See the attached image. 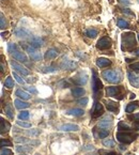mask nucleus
<instances>
[{
  "label": "nucleus",
  "instance_id": "obj_10",
  "mask_svg": "<svg viewBox=\"0 0 139 155\" xmlns=\"http://www.w3.org/2000/svg\"><path fill=\"white\" fill-rule=\"evenodd\" d=\"M127 78L129 83L135 88H139V73L129 72L127 73Z\"/></svg>",
  "mask_w": 139,
  "mask_h": 155
},
{
  "label": "nucleus",
  "instance_id": "obj_11",
  "mask_svg": "<svg viewBox=\"0 0 139 155\" xmlns=\"http://www.w3.org/2000/svg\"><path fill=\"white\" fill-rule=\"evenodd\" d=\"M11 55L13 56L14 59L18 60V61H20V62H24V63L28 62V58H27L26 54L23 53V51H20V50H18V47H17L15 50H13V51L11 53Z\"/></svg>",
  "mask_w": 139,
  "mask_h": 155
},
{
  "label": "nucleus",
  "instance_id": "obj_25",
  "mask_svg": "<svg viewBox=\"0 0 139 155\" xmlns=\"http://www.w3.org/2000/svg\"><path fill=\"white\" fill-rule=\"evenodd\" d=\"M4 111H6V115H8L9 119L10 120L14 119V112H13V109H12V105H11V104H7V105H6Z\"/></svg>",
  "mask_w": 139,
  "mask_h": 155
},
{
  "label": "nucleus",
  "instance_id": "obj_22",
  "mask_svg": "<svg viewBox=\"0 0 139 155\" xmlns=\"http://www.w3.org/2000/svg\"><path fill=\"white\" fill-rule=\"evenodd\" d=\"M15 94H16V96H18L19 99H22L23 101H28V99H30V97L31 96L29 95V93L25 92V91H23V90H16V92H15Z\"/></svg>",
  "mask_w": 139,
  "mask_h": 155
},
{
  "label": "nucleus",
  "instance_id": "obj_28",
  "mask_svg": "<svg viewBox=\"0 0 139 155\" xmlns=\"http://www.w3.org/2000/svg\"><path fill=\"white\" fill-rule=\"evenodd\" d=\"M117 25L119 28L121 29H124V28H129V24L126 22L125 19H122V18H119V19L117 20Z\"/></svg>",
  "mask_w": 139,
  "mask_h": 155
},
{
  "label": "nucleus",
  "instance_id": "obj_17",
  "mask_svg": "<svg viewBox=\"0 0 139 155\" xmlns=\"http://www.w3.org/2000/svg\"><path fill=\"white\" fill-rule=\"evenodd\" d=\"M14 33H15V35H16L17 38H20V39L31 38V34H30L29 31L26 29H24V28H17V29H15Z\"/></svg>",
  "mask_w": 139,
  "mask_h": 155
},
{
  "label": "nucleus",
  "instance_id": "obj_27",
  "mask_svg": "<svg viewBox=\"0 0 139 155\" xmlns=\"http://www.w3.org/2000/svg\"><path fill=\"white\" fill-rule=\"evenodd\" d=\"M118 129H119V132H129V131H132V127L129 124H126L125 122H120L118 125Z\"/></svg>",
  "mask_w": 139,
  "mask_h": 155
},
{
  "label": "nucleus",
  "instance_id": "obj_44",
  "mask_svg": "<svg viewBox=\"0 0 139 155\" xmlns=\"http://www.w3.org/2000/svg\"><path fill=\"white\" fill-rule=\"evenodd\" d=\"M0 155H12V151L9 150V149L2 148L1 149V153H0Z\"/></svg>",
  "mask_w": 139,
  "mask_h": 155
},
{
  "label": "nucleus",
  "instance_id": "obj_40",
  "mask_svg": "<svg viewBox=\"0 0 139 155\" xmlns=\"http://www.w3.org/2000/svg\"><path fill=\"white\" fill-rule=\"evenodd\" d=\"M13 77L15 78V80H16L17 83H20V85H24V83H25V80H24L23 78H22V77H20V76L18 75L16 72H13Z\"/></svg>",
  "mask_w": 139,
  "mask_h": 155
},
{
  "label": "nucleus",
  "instance_id": "obj_29",
  "mask_svg": "<svg viewBox=\"0 0 139 155\" xmlns=\"http://www.w3.org/2000/svg\"><path fill=\"white\" fill-rule=\"evenodd\" d=\"M85 34H86L88 38H90V39H94V38H96V35H97V30L88 29V30H86Z\"/></svg>",
  "mask_w": 139,
  "mask_h": 155
},
{
  "label": "nucleus",
  "instance_id": "obj_34",
  "mask_svg": "<svg viewBox=\"0 0 139 155\" xmlns=\"http://www.w3.org/2000/svg\"><path fill=\"white\" fill-rule=\"evenodd\" d=\"M108 135H109V132H108V129H99L97 137H99V138H106V137H108Z\"/></svg>",
  "mask_w": 139,
  "mask_h": 155
},
{
  "label": "nucleus",
  "instance_id": "obj_53",
  "mask_svg": "<svg viewBox=\"0 0 139 155\" xmlns=\"http://www.w3.org/2000/svg\"><path fill=\"white\" fill-rule=\"evenodd\" d=\"M135 94H131V99H135Z\"/></svg>",
  "mask_w": 139,
  "mask_h": 155
},
{
  "label": "nucleus",
  "instance_id": "obj_43",
  "mask_svg": "<svg viewBox=\"0 0 139 155\" xmlns=\"http://www.w3.org/2000/svg\"><path fill=\"white\" fill-rule=\"evenodd\" d=\"M88 97H83V99H79L78 101V105H80V106H87V104H88Z\"/></svg>",
  "mask_w": 139,
  "mask_h": 155
},
{
  "label": "nucleus",
  "instance_id": "obj_15",
  "mask_svg": "<svg viewBox=\"0 0 139 155\" xmlns=\"http://www.w3.org/2000/svg\"><path fill=\"white\" fill-rule=\"evenodd\" d=\"M59 129L62 132H77V131H79V126L76 125V124L66 123V124H63V125L60 126Z\"/></svg>",
  "mask_w": 139,
  "mask_h": 155
},
{
  "label": "nucleus",
  "instance_id": "obj_41",
  "mask_svg": "<svg viewBox=\"0 0 139 155\" xmlns=\"http://www.w3.org/2000/svg\"><path fill=\"white\" fill-rule=\"evenodd\" d=\"M101 155H118L117 154V152H113V151H104V150H99V152Z\"/></svg>",
  "mask_w": 139,
  "mask_h": 155
},
{
  "label": "nucleus",
  "instance_id": "obj_3",
  "mask_svg": "<svg viewBox=\"0 0 139 155\" xmlns=\"http://www.w3.org/2000/svg\"><path fill=\"white\" fill-rule=\"evenodd\" d=\"M116 137H117V140L120 141L121 143L129 145V143H132L135 140L136 137H137V134L132 133L131 131H129V132H118Z\"/></svg>",
  "mask_w": 139,
  "mask_h": 155
},
{
  "label": "nucleus",
  "instance_id": "obj_4",
  "mask_svg": "<svg viewBox=\"0 0 139 155\" xmlns=\"http://www.w3.org/2000/svg\"><path fill=\"white\" fill-rule=\"evenodd\" d=\"M106 94L109 97H116V99H123V88L122 87H108L106 89Z\"/></svg>",
  "mask_w": 139,
  "mask_h": 155
},
{
  "label": "nucleus",
  "instance_id": "obj_9",
  "mask_svg": "<svg viewBox=\"0 0 139 155\" xmlns=\"http://www.w3.org/2000/svg\"><path fill=\"white\" fill-rule=\"evenodd\" d=\"M72 81H73L75 85H78V86H83L86 85L87 81H88V75L86 73H79L77 76L72 78Z\"/></svg>",
  "mask_w": 139,
  "mask_h": 155
},
{
  "label": "nucleus",
  "instance_id": "obj_8",
  "mask_svg": "<svg viewBox=\"0 0 139 155\" xmlns=\"http://www.w3.org/2000/svg\"><path fill=\"white\" fill-rule=\"evenodd\" d=\"M111 46V40H110L109 38H101L99 41H97V43H96V47L101 50H105V49H108L109 47Z\"/></svg>",
  "mask_w": 139,
  "mask_h": 155
},
{
  "label": "nucleus",
  "instance_id": "obj_45",
  "mask_svg": "<svg viewBox=\"0 0 139 155\" xmlns=\"http://www.w3.org/2000/svg\"><path fill=\"white\" fill-rule=\"evenodd\" d=\"M26 90L28 92L32 93V94H37L38 93V90L34 88V87H26Z\"/></svg>",
  "mask_w": 139,
  "mask_h": 155
},
{
  "label": "nucleus",
  "instance_id": "obj_30",
  "mask_svg": "<svg viewBox=\"0 0 139 155\" xmlns=\"http://www.w3.org/2000/svg\"><path fill=\"white\" fill-rule=\"evenodd\" d=\"M57 70H58V67L55 65L43 66V67H42V72L43 73H54V72H56Z\"/></svg>",
  "mask_w": 139,
  "mask_h": 155
},
{
  "label": "nucleus",
  "instance_id": "obj_6",
  "mask_svg": "<svg viewBox=\"0 0 139 155\" xmlns=\"http://www.w3.org/2000/svg\"><path fill=\"white\" fill-rule=\"evenodd\" d=\"M77 66H78V63L75 62V61H72V60H69V59H63L60 63L59 67L61 70H64V71H73V70L77 69Z\"/></svg>",
  "mask_w": 139,
  "mask_h": 155
},
{
  "label": "nucleus",
  "instance_id": "obj_33",
  "mask_svg": "<svg viewBox=\"0 0 139 155\" xmlns=\"http://www.w3.org/2000/svg\"><path fill=\"white\" fill-rule=\"evenodd\" d=\"M30 117V113L29 111H27V110H23L22 112H19V115H18V119L19 120H28Z\"/></svg>",
  "mask_w": 139,
  "mask_h": 155
},
{
  "label": "nucleus",
  "instance_id": "obj_47",
  "mask_svg": "<svg viewBox=\"0 0 139 155\" xmlns=\"http://www.w3.org/2000/svg\"><path fill=\"white\" fill-rule=\"evenodd\" d=\"M6 145H8V147H11V145H12V143H11L9 140H4V139H1V147H6Z\"/></svg>",
  "mask_w": 139,
  "mask_h": 155
},
{
  "label": "nucleus",
  "instance_id": "obj_54",
  "mask_svg": "<svg viewBox=\"0 0 139 155\" xmlns=\"http://www.w3.org/2000/svg\"><path fill=\"white\" fill-rule=\"evenodd\" d=\"M127 155H134V154H132V153H129V154H127Z\"/></svg>",
  "mask_w": 139,
  "mask_h": 155
},
{
  "label": "nucleus",
  "instance_id": "obj_32",
  "mask_svg": "<svg viewBox=\"0 0 139 155\" xmlns=\"http://www.w3.org/2000/svg\"><path fill=\"white\" fill-rule=\"evenodd\" d=\"M10 124L8 122H6L3 119H1V134L4 132H8L9 129H10Z\"/></svg>",
  "mask_w": 139,
  "mask_h": 155
},
{
  "label": "nucleus",
  "instance_id": "obj_55",
  "mask_svg": "<svg viewBox=\"0 0 139 155\" xmlns=\"http://www.w3.org/2000/svg\"><path fill=\"white\" fill-rule=\"evenodd\" d=\"M137 38H138V41H139V34H138V35H137Z\"/></svg>",
  "mask_w": 139,
  "mask_h": 155
},
{
  "label": "nucleus",
  "instance_id": "obj_46",
  "mask_svg": "<svg viewBox=\"0 0 139 155\" xmlns=\"http://www.w3.org/2000/svg\"><path fill=\"white\" fill-rule=\"evenodd\" d=\"M129 69L134 70V71H138L139 72V62H136V63H134V64H131V65H129Z\"/></svg>",
  "mask_w": 139,
  "mask_h": 155
},
{
  "label": "nucleus",
  "instance_id": "obj_38",
  "mask_svg": "<svg viewBox=\"0 0 139 155\" xmlns=\"http://www.w3.org/2000/svg\"><path fill=\"white\" fill-rule=\"evenodd\" d=\"M16 123H17V125L22 126V127H25V129H30V127H31V124L28 122H25L24 120L23 121H22V120H18V121H16Z\"/></svg>",
  "mask_w": 139,
  "mask_h": 155
},
{
  "label": "nucleus",
  "instance_id": "obj_7",
  "mask_svg": "<svg viewBox=\"0 0 139 155\" xmlns=\"http://www.w3.org/2000/svg\"><path fill=\"white\" fill-rule=\"evenodd\" d=\"M26 50L27 53L29 54L30 58L33 60V61H41L42 60V54L39 51V50H37V48H34V47H32L31 45H29V46L26 47Z\"/></svg>",
  "mask_w": 139,
  "mask_h": 155
},
{
  "label": "nucleus",
  "instance_id": "obj_51",
  "mask_svg": "<svg viewBox=\"0 0 139 155\" xmlns=\"http://www.w3.org/2000/svg\"><path fill=\"white\" fill-rule=\"evenodd\" d=\"M133 54H134L135 56L139 57V48H135V49L133 50Z\"/></svg>",
  "mask_w": 139,
  "mask_h": 155
},
{
  "label": "nucleus",
  "instance_id": "obj_2",
  "mask_svg": "<svg viewBox=\"0 0 139 155\" xmlns=\"http://www.w3.org/2000/svg\"><path fill=\"white\" fill-rule=\"evenodd\" d=\"M102 77L110 83H119L121 81V74L116 70H105L102 72Z\"/></svg>",
  "mask_w": 139,
  "mask_h": 155
},
{
  "label": "nucleus",
  "instance_id": "obj_35",
  "mask_svg": "<svg viewBox=\"0 0 139 155\" xmlns=\"http://www.w3.org/2000/svg\"><path fill=\"white\" fill-rule=\"evenodd\" d=\"M32 150L31 147H27V145H18L16 147V151L17 152H29Z\"/></svg>",
  "mask_w": 139,
  "mask_h": 155
},
{
  "label": "nucleus",
  "instance_id": "obj_1",
  "mask_svg": "<svg viewBox=\"0 0 139 155\" xmlns=\"http://www.w3.org/2000/svg\"><path fill=\"white\" fill-rule=\"evenodd\" d=\"M121 40H122V48L123 51H131L134 50L136 47V36L133 32H125L123 33L121 36Z\"/></svg>",
  "mask_w": 139,
  "mask_h": 155
},
{
  "label": "nucleus",
  "instance_id": "obj_12",
  "mask_svg": "<svg viewBox=\"0 0 139 155\" xmlns=\"http://www.w3.org/2000/svg\"><path fill=\"white\" fill-rule=\"evenodd\" d=\"M10 64L17 73H20V74H22V75H24V76L29 75V71H28V70H27L25 66L22 65V64L17 63L16 61H10Z\"/></svg>",
  "mask_w": 139,
  "mask_h": 155
},
{
  "label": "nucleus",
  "instance_id": "obj_23",
  "mask_svg": "<svg viewBox=\"0 0 139 155\" xmlns=\"http://www.w3.org/2000/svg\"><path fill=\"white\" fill-rule=\"evenodd\" d=\"M138 107H139V102H131L126 106L125 111L127 112V113H131V112H133L134 110H136Z\"/></svg>",
  "mask_w": 139,
  "mask_h": 155
},
{
  "label": "nucleus",
  "instance_id": "obj_14",
  "mask_svg": "<svg viewBox=\"0 0 139 155\" xmlns=\"http://www.w3.org/2000/svg\"><path fill=\"white\" fill-rule=\"evenodd\" d=\"M30 44L29 45H31L32 47H34V48H40V47H42V45H43L44 41L42 38H40V36H31L29 40Z\"/></svg>",
  "mask_w": 139,
  "mask_h": 155
},
{
  "label": "nucleus",
  "instance_id": "obj_20",
  "mask_svg": "<svg viewBox=\"0 0 139 155\" xmlns=\"http://www.w3.org/2000/svg\"><path fill=\"white\" fill-rule=\"evenodd\" d=\"M57 56H58V50H57L56 48H49V49L45 53L44 58L46 60H51V59H55Z\"/></svg>",
  "mask_w": 139,
  "mask_h": 155
},
{
  "label": "nucleus",
  "instance_id": "obj_42",
  "mask_svg": "<svg viewBox=\"0 0 139 155\" xmlns=\"http://www.w3.org/2000/svg\"><path fill=\"white\" fill-rule=\"evenodd\" d=\"M122 13L125 14V15H129V16H132V17H135V14L133 13L132 11L129 10V9H123L122 10Z\"/></svg>",
  "mask_w": 139,
  "mask_h": 155
},
{
  "label": "nucleus",
  "instance_id": "obj_19",
  "mask_svg": "<svg viewBox=\"0 0 139 155\" xmlns=\"http://www.w3.org/2000/svg\"><path fill=\"white\" fill-rule=\"evenodd\" d=\"M111 64V61L109 59H107V58H104V57H99L96 59V65L103 69V67H106V66L110 65Z\"/></svg>",
  "mask_w": 139,
  "mask_h": 155
},
{
  "label": "nucleus",
  "instance_id": "obj_24",
  "mask_svg": "<svg viewBox=\"0 0 139 155\" xmlns=\"http://www.w3.org/2000/svg\"><path fill=\"white\" fill-rule=\"evenodd\" d=\"M72 94H73L74 97H80L85 94V89L83 88H80V87H76V88H73L72 89Z\"/></svg>",
  "mask_w": 139,
  "mask_h": 155
},
{
  "label": "nucleus",
  "instance_id": "obj_36",
  "mask_svg": "<svg viewBox=\"0 0 139 155\" xmlns=\"http://www.w3.org/2000/svg\"><path fill=\"white\" fill-rule=\"evenodd\" d=\"M103 145H105V147H109V148H111V147L115 145V141H113V139L106 138V139H104V140H103Z\"/></svg>",
  "mask_w": 139,
  "mask_h": 155
},
{
  "label": "nucleus",
  "instance_id": "obj_37",
  "mask_svg": "<svg viewBox=\"0 0 139 155\" xmlns=\"http://www.w3.org/2000/svg\"><path fill=\"white\" fill-rule=\"evenodd\" d=\"M40 129H31V131H27V135L31 136V137H37L40 135Z\"/></svg>",
  "mask_w": 139,
  "mask_h": 155
},
{
  "label": "nucleus",
  "instance_id": "obj_52",
  "mask_svg": "<svg viewBox=\"0 0 139 155\" xmlns=\"http://www.w3.org/2000/svg\"><path fill=\"white\" fill-rule=\"evenodd\" d=\"M120 149L121 150H126V148H124V145H120Z\"/></svg>",
  "mask_w": 139,
  "mask_h": 155
},
{
  "label": "nucleus",
  "instance_id": "obj_18",
  "mask_svg": "<svg viewBox=\"0 0 139 155\" xmlns=\"http://www.w3.org/2000/svg\"><path fill=\"white\" fill-rule=\"evenodd\" d=\"M99 126L101 129H110L111 126H113V119H111V117H106L105 119H103L101 122L99 123Z\"/></svg>",
  "mask_w": 139,
  "mask_h": 155
},
{
  "label": "nucleus",
  "instance_id": "obj_39",
  "mask_svg": "<svg viewBox=\"0 0 139 155\" xmlns=\"http://www.w3.org/2000/svg\"><path fill=\"white\" fill-rule=\"evenodd\" d=\"M0 28L3 30L4 28H7V22H6V18H4V15L2 13H1V15H0Z\"/></svg>",
  "mask_w": 139,
  "mask_h": 155
},
{
  "label": "nucleus",
  "instance_id": "obj_21",
  "mask_svg": "<svg viewBox=\"0 0 139 155\" xmlns=\"http://www.w3.org/2000/svg\"><path fill=\"white\" fill-rule=\"evenodd\" d=\"M14 104H15V107H16L17 109H26L30 106V104L24 102L23 99H18L14 101Z\"/></svg>",
  "mask_w": 139,
  "mask_h": 155
},
{
  "label": "nucleus",
  "instance_id": "obj_16",
  "mask_svg": "<svg viewBox=\"0 0 139 155\" xmlns=\"http://www.w3.org/2000/svg\"><path fill=\"white\" fill-rule=\"evenodd\" d=\"M104 104L106 106V108L108 109V111L118 113V111H119V106H118V104L116 102H113V101H104Z\"/></svg>",
  "mask_w": 139,
  "mask_h": 155
},
{
  "label": "nucleus",
  "instance_id": "obj_5",
  "mask_svg": "<svg viewBox=\"0 0 139 155\" xmlns=\"http://www.w3.org/2000/svg\"><path fill=\"white\" fill-rule=\"evenodd\" d=\"M93 77H92V89L93 92H94V95L95 97L97 96V94L99 93V91L103 89V83L102 81L99 80V78L97 77V74H96L94 71H92Z\"/></svg>",
  "mask_w": 139,
  "mask_h": 155
},
{
  "label": "nucleus",
  "instance_id": "obj_31",
  "mask_svg": "<svg viewBox=\"0 0 139 155\" xmlns=\"http://www.w3.org/2000/svg\"><path fill=\"white\" fill-rule=\"evenodd\" d=\"M4 87L6 88H8V89H12L14 87V81L13 79H12V77H7V79H6V81H4Z\"/></svg>",
  "mask_w": 139,
  "mask_h": 155
},
{
  "label": "nucleus",
  "instance_id": "obj_13",
  "mask_svg": "<svg viewBox=\"0 0 139 155\" xmlns=\"http://www.w3.org/2000/svg\"><path fill=\"white\" fill-rule=\"evenodd\" d=\"M104 113V107L103 105L101 104L99 102H95L94 104V107L92 109V112H91V115H92V118H99V115H102Z\"/></svg>",
  "mask_w": 139,
  "mask_h": 155
},
{
  "label": "nucleus",
  "instance_id": "obj_49",
  "mask_svg": "<svg viewBox=\"0 0 139 155\" xmlns=\"http://www.w3.org/2000/svg\"><path fill=\"white\" fill-rule=\"evenodd\" d=\"M119 2L122 4H125V6H129V4H131V0H119Z\"/></svg>",
  "mask_w": 139,
  "mask_h": 155
},
{
  "label": "nucleus",
  "instance_id": "obj_50",
  "mask_svg": "<svg viewBox=\"0 0 139 155\" xmlns=\"http://www.w3.org/2000/svg\"><path fill=\"white\" fill-rule=\"evenodd\" d=\"M134 129L136 131H139V120H136L135 122H134Z\"/></svg>",
  "mask_w": 139,
  "mask_h": 155
},
{
  "label": "nucleus",
  "instance_id": "obj_26",
  "mask_svg": "<svg viewBox=\"0 0 139 155\" xmlns=\"http://www.w3.org/2000/svg\"><path fill=\"white\" fill-rule=\"evenodd\" d=\"M67 115H71L73 117H81L83 115V110L80 108H73L67 111Z\"/></svg>",
  "mask_w": 139,
  "mask_h": 155
},
{
  "label": "nucleus",
  "instance_id": "obj_48",
  "mask_svg": "<svg viewBox=\"0 0 139 155\" xmlns=\"http://www.w3.org/2000/svg\"><path fill=\"white\" fill-rule=\"evenodd\" d=\"M129 118L131 120H134V121H136V120H139V112H138V113H135V115H129Z\"/></svg>",
  "mask_w": 139,
  "mask_h": 155
}]
</instances>
